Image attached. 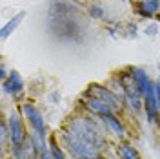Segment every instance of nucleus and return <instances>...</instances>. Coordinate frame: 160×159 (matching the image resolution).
Returning <instances> with one entry per match:
<instances>
[{
  "label": "nucleus",
  "mask_w": 160,
  "mask_h": 159,
  "mask_svg": "<svg viewBox=\"0 0 160 159\" xmlns=\"http://www.w3.org/2000/svg\"><path fill=\"white\" fill-rule=\"evenodd\" d=\"M137 2H140V0H137Z\"/></svg>",
  "instance_id": "b1692460"
},
{
  "label": "nucleus",
  "mask_w": 160,
  "mask_h": 159,
  "mask_svg": "<svg viewBox=\"0 0 160 159\" xmlns=\"http://www.w3.org/2000/svg\"><path fill=\"white\" fill-rule=\"evenodd\" d=\"M106 123L93 113L73 115L62 130V145L71 159H102L106 145Z\"/></svg>",
  "instance_id": "f257e3e1"
},
{
  "label": "nucleus",
  "mask_w": 160,
  "mask_h": 159,
  "mask_svg": "<svg viewBox=\"0 0 160 159\" xmlns=\"http://www.w3.org/2000/svg\"><path fill=\"white\" fill-rule=\"evenodd\" d=\"M135 11H137V15H138L140 19H151V17H155V15H151L149 11L146 9L140 2H137V6H135Z\"/></svg>",
  "instance_id": "f3484780"
},
{
  "label": "nucleus",
  "mask_w": 160,
  "mask_h": 159,
  "mask_svg": "<svg viewBox=\"0 0 160 159\" xmlns=\"http://www.w3.org/2000/svg\"><path fill=\"white\" fill-rule=\"evenodd\" d=\"M104 123H106V126L109 130L113 135H117L118 139H124L126 135H128V132H126V126L122 124V121H120L118 113H115V112H109L108 115H104L102 117Z\"/></svg>",
  "instance_id": "9d476101"
},
{
  "label": "nucleus",
  "mask_w": 160,
  "mask_h": 159,
  "mask_svg": "<svg viewBox=\"0 0 160 159\" xmlns=\"http://www.w3.org/2000/svg\"><path fill=\"white\" fill-rule=\"evenodd\" d=\"M49 152H51V156H53V159H68L66 154H64V148L57 143V137L55 135L49 137Z\"/></svg>",
  "instance_id": "ddd939ff"
},
{
  "label": "nucleus",
  "mask_w": 160,
  "mask_h": 159,
  "mask_svg": "<svg viewBox=\"0 0 160 159\" xmlns=\"http://www.w3.org/2000/svg\"><path fill=\"white\" fill-rule=\"evenodd\" d=\"M58 99H60V93H58V91H53V93L49 95L51 104H57V102H58Z\"/></svg>",
  "instance_id": "aec40b11"
},
{
  "label": "nucleus",
  "mask_w": 160,
  "mask_h": 159,
  "mask_svg": "<svg viewBox=\"0 0 160 159\" xmlns=\"http://www.w3.org/2000/svg\"><path fill=\"white\" fill-rule=\"evenodd\" d=\"M8 75H9V73H8V70H6V66L2 64V66H0V79L6 80V79H8Z\"/></svg>",
  "instance_id": "412c9836"
},
{
  "label": "nucleus",
  "mask_w": 160,
  "mask_h": 159,
  "mask_svg": "<svg viewBox=\"0 0 160 159\" xmlns=\"http://www.w3.org/2000/svg\"><path fill=\"white\" fill-rule=\"evenodd\" d=\"M2 88L4 91L11 95V97H20L22 93H24V88H26V84H24V79L20 77V73L17 70H11L9 75H8V79L2 80Z\"/></svg>",
  "instance_id": "0eeeda50"
},
{
  "label": "nucleus",
  "mask_w": 160,
  "mask_h": 159,
  "mask_svg": "<svg viewBox=\"0 0 160 159\" xmlns=\"http://www.w3.org/2000/svg\"><path fill=\"white\" fill-rule=\"evenodd\" d=\"M6 123H8V130H9V148H17L20 145H24L26 139L29 137V132L26 130L22 112L11 110L9 115L6 117Z\"/></svg>",
  "instance_id": "f03ea898"
},
{
  "label": "nucleus",
  "mask_w": 160,
  "mask_h": 159,
  "mask_svg": "<svg viewBox=\"0 0 160 159\" xmlns=\"http://www.w3.org/2000/svg\"><path fill=\"white\" fill-rule=\"evenodd\" d=\"M144 117L149 124H158L160 123V110H158V97L157 90L151 88L144 93Z\"/></svg>",
  "instance_id": "39448f33"
},
{
  "label": "nucleus",
  "mask_w": 160,
  "mask_h": 159,
  "mask_svg": "<svg viewBox=\"0 0 160 159\" xmlns=\"http://www.w3.org/2000/svg\"><path fill=\"white\" fill-rule=\"evenodd\" d=\"M24 15H26V11H20V13H17V15H15L8 24H4V28H2V31H0V39H2V40L8 39L11 33L18 28V24L22 22V19H24Z\"/></svg>",
  "instance_id": "f8f14e48"
},
{
  "label": "nucleus",
  "mask_w": 160,
  "mask_h": 159,
  "mask_svg": "<svg viewBox=\"0 0 160 159\" xmlns=\"http://www.w3.org/2000/svg\"><path fill=\"white\" fill-rule=\"evenodd\" d=\"M157 70H158V80H157V84H160V62L157 64Z\"/></svg>",
  "instance_id": "4be33fe9"
},
{
  "label": "nucleus",
  "mask_w": 160,
  "mask_h": 159,
  "mask_svg": "<svg viewBox=\"0 0 160 159\" xmlns=\"http://www.w3.org/2000/svg\"><path fill=\"white\" fill-rule=\"evenodd\" d=\"M158 33V24H149L144 28V35H149V37H155Z\"/></svg>",
  "instance_id": "a211bd4d"
},
{
  "label": "nucleus",
  "mask_w": 160,
  "mask_h": 159,
  "mask_svg": "<svg viewBox=\"0 0 160 159\" xmlns=\"http://www.w3.org/2000/svg\"><path fill=\"white\" fill-rule=\"evenodd\" d=\"M140 4L149 11L151 15H158L160 13V0H140Z\"/></svg>",
  "instance_id": "2eb2a0df"
},
{
  "label": "nucleus",
  "mask_w": 160,
  "mask_h": 159,
  "mask_svg": "<svg viewBox=\"0 0 160 159\" xmlns=\"http://www.w3.org/2000/svg\"><path fill=\"white\" fill-rule=\"evenodd\" d=\"M117 154H118L120 159H142L140 152L131 145L129 141H122L118 145V148H117Z\"/></svg>",
  "instance_id": "9b49d317"
},
{
  "label": "nucleus",
  "mask_w": 160,
  "mask_h": 159,
  "mask_svg": "<svg viewBox=\"0 0 160 159\" xmlns=\"http://www.w3.org/2000/svg\"><path fill=\"white\" fill-rule=\"evenodd\" d=\"M102 159H120V157H102Z\"/></svg>",
  "instance_id": "5701e85b"
},
{
  "label": "nucleus",
  "mask_w": 160,
  "mask_h": 159,
  "mask_svg": "<svg viewBox=\"0 0 160 159\" xmlns=\"http://www.w3.org/2000/svg\"><path fill=\"white\" fill-rule=\"evenodd\" d=\"M13 159H40V150L38 146L35 145V141L31 139V135L26 139L24 145H20L17 148H9Z\"/></svg>",
  "instance_id": "6e6552de"
},
{
  "label": "nucleus",
  "mask_w": 160,
  "mask_h": 159,
  "mask_svg": "<svg viewBox=\"0 0 160 159\" xmlns=\"http://www.w3.org/2000/svg\"><path fill=\"white\" fill-rule=\"evenodd\" d=\"M0 145H2V152H6L9 146V130H8V123L6 119L0 124Z\"/></svg>",
  "instance_id": "4468645a"
},
{
  "label": "nucleus",
  "mask_w": 160,
  "mask_h": 159,
  "mask_svg": "<svg viewBox=\"0 0 160 159\" xmlns=\"http://www.w3.org/2000/svg\"><path fill=\"white\" fill-rule=\"evenodd\" d=\"M131 73H133V79L137 82L138 90L142 91V95H144L148 90L155 88V80L148 75V71L144 70V68H140V66H131Z\"/></svg>",
  "instance_id": "1a4fd4ad"
},
{
  "label": "nucleus",
  "mask_w": 160,
  "mask_h": 159,
  "mask_svg": "<svg viewBox=\"0 0 160 159\" xmlns=\"http://www.w3.org/2000/svg\"><path fill=\"white\" fill-rule=\"evenodd\" d=\"M86 93H89V95H93V97L104 101V102H106V104L115 112V113H120L122 110L126 108L124 99H122V97H120L113 88H109V86H104V84H98V82H93V84L88 86Z\"/></svg>",
  "instance_id": "7ed1b4c3"
},
{
  "label": "nucleus",
  "mask_w": 160,
  "mask_h": 159,
  "mask_svg": "<svg viewBox=\"0 0 160 159\" xmlns=\"http://www.w3.org/2000/svg\"><path fill=\"white\" fill-rule=\"evenodd\" d=\"M20 112H22L24 119L28 121L31 132L37 134V135H40L42 139H46V135H48V126H46V119H44L42 112H40L33 102H29V101H24V102L20 104Z\"/></svg>",
  "instance_id": "20e7f679"
},
{
  "label": "nucleus",
  "mask_w": 160,
  "mask_h": 159,
  "mask_svg": "<svg viewBox=\"0 0 160 159\" xmlns=\"http://www.w3.org/2000/svg\"><path fill=\"white\" fill-rule=\"evenodd\" d=\"M126 30H128V35H129L131 39H135V37L138 35V31H137V24H135V22H129V24L126 26Z\"/></svg>",
  "instance_id": "6ab92c4d"
},
{
  "label": "nucleus",
  "mask_w": 160,
  "mask_h": 159,
  "mask_svg": "<svg viewBox=\"0 0 160 159\" xmlns=\"http://www.w3.org/2000/svg\"><path fill=\"white\" fill-rule=\"evenodd\" d=\"M88 13H89L93 19H104L106 17V9L100 4H91L89 8H88Z\"/></svg>",
  "instance_id": "dca6fc26"
},
{
  "label": "nucleus",
  "mask_w": 160,
  "mask_h": 159,
  "mask_svg": "<svg viewBox=\"0 0 160 159\" xmlns=\"http://www.w3.org/2000/svg\"><path fill=\"white\" fill-rule=\"evenodd\" d=\"M80 102H82V106H84V110H86L88 113L98 115V117H104V115H108L109 112H113L104 101L97 99V97H93V95H89V93H84L82 99H80Z\"/></svg>",
  "instance_id": "423d86ee"
}]
</instances>
